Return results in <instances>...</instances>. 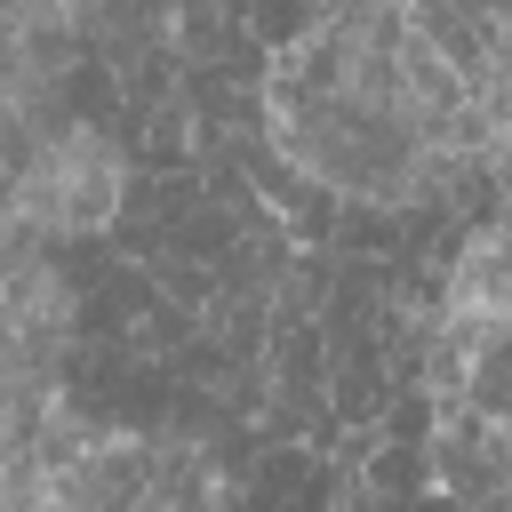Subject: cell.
<instances>
[{
	"instance_id": "obj_1",
	"label": "cell",
	"mask_w": 512,
	"mask_h": 512,
	"mask_svg": "<svg viewBox=\"0 0 512 512\" xmlns=\"http://www.w3.org/2000/svg\"><path fill=\"white\" fill-rule=\"evenodd\" d=\"M480 384H488V408H512V336L488 352V368H480Z\"/></svg>"
}]
</instances>
